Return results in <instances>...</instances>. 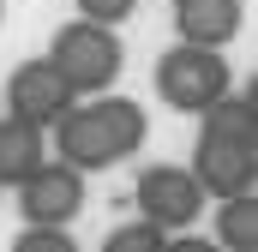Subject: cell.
Listing matches in <instances>:
<instances>
[{
  "label": "cell",
  "instance_id": "5",
  "mask_svg": "<svg viewBox=\"0 0 258 252\" xmlns=\"http://www.w3.org/2000/svg\"><path fill=\"white\" fill-rule=\"evenodd\" d=\"M198 186L210 198H228V192H252L258 186V138H228V132H204L198 126V144H192V162Z\"/></svg>",
  "mask_w": 258,
  "mask_h": 252
},
{
  "label": "cell",
  "instance_id": "7",
  "mask_svg": "<svg viewBox=\"0 0 258 252\" xmlns=\"http://www.w3.org/2000/svg\"><path fill=\"white\" fill-rule=\"evenodd\" d=\"M18 210H24V222H54V228H66L78 210H84V174L72 168V162H36L24 180H18Z\"/></svg>",
  "mask_w": 258,
  "mask_h": 252
},
{
  "label": "cell",
  "instance_id": "3",
  "mask_svg": "<svg viewBox=\"0 0 258 252\" xmlns=\"http://www.w3.org/2000/svg\"><path fill=\"white\" fill-rule=\"evenodd\" d=\"M48 60L60 66V78L78 90V96H96V90H108V84L120 78L126 48H120L114 24L72 18V24H60V30H54V42H48Z\"/></svg>",
  "mask_w": 258,
  "mask_h": 252
},
{
  "label": "cell",
  "instance_id": "8",
  "mask_svg": "<svg viewBox=\"0 0 258 252\" xmlns=\"http://www.w3.org/2000/svg\"><path fill=\"white\" fill-rule=\"evenodd\" d=\"M246 24V6L240 0H174V30L180 42H198V48H228Z\"/></svg>",
  "mask_w": 258,
  "mask_h": 252
},
{
  "label": "cell",
  "instance_id": "2",
  "mask_svg": "<svg viewBox=\"0 0 258 252\" xmlns=\"http://www.w3.org/2000/svg\"><path fill=\"white\" fill-rule=\"evenodd\" d=\"M234 90V72L222 48H198V42H174L156 60V96L174 114H204L210 102H222Z\"/></svg>",
  "mask_w": 258,
  "mask_h": 252
},
{
  "label": "cell",
  "instance_id": "9",
  "mask_svg": "<svg viewBox=\"0 0 258 252\" xmlns=\"http://www.w3.org/2000/svg\"><path fill=\"white\" fill-rule=\"evenodd\" d=\"M42 156H48V132H42V126L18 120V114L0 120V186H18Z\"/></svg>",
  "mask_w": 258,
  "mask_h": 252
},
{
  "label": "cell",
  "instance_id": "6",
  "mask_svg": "<svg viewBox=\"0 0 258 252\" xmlns=\"http://www.w3.org/2000/svg\"><path fill=\"white\" fill-rule=\"evenodd\" d=\"M72 102H78V90L60 78V66L48 60V54H42V60H18V66H12V78H6V114L42 126V132L60 120Z\"/></svg>",
  "mask_w": 258,
  "mask_h": 252
},
{
  "label": "cell",
  "instance_id": "12",
  "mask_svg": "<svg viewBox=\"0 0 258 252\" xmlns=\"http://www.w3.org/2000/svg\"><path fill=\"white\" fill-rule=\"evenodd\" d=\"M12 252H72V234L54 222H24V234L12 240Z\"/></svg>",
  "mask_w": 258,
  "mask_h": 252
},
{
  "label": "cell",
  "instance_id": "11",
  "mask_svg": "<svg viewBox=\"0 0 258 252\" xmlns=\"http://www.w3.org/2000/svg\"><path fill=\"white\" fill-rule=\"evenodd\" d=\"M168 246V234L156 228V222H126V228H108V240H102V252H162Z\"/></svg>",
  "mask_w": 258,
  "mask_h": 252
},
{
  "label": "cell",
  "instance_id": "13",
  "mask_svg": "<svg viewBox=\"0 0 258 252\" xmlns=\"http://www.w3.org/2000/svg\"><path fill=\"white\" fill-rule=\"evenodd\" d=\"M138 12V0H78V18H96V24H126Z\"/></svg>",
  "mask_w": 258,
  "mask_h": 252
},
{
  "label": "cell",
  "instance_id": "10",
  "mask_svg": "<svg viewBox=\"0 0 258 252\" xmlns=\"http://www.w3.org/2000/svg\"><path fill=\"white\" fill-rule=\"evenodd\" d=\"M216 246H228V252H252L258 246V192L216 198Z\"/></svg>",
  "mask_w": 258,
  "mask_h": 252
},
{
  "label": "cell",
  "instance_id": "1",
  "mask_svg": "<svg viewBox=\"0 0 258 252\" xmlns=\"http://www.w3.org/2000/svg\"><path fill=\"white\" fill-rule=\"evenodd\" d=\"M54 132V150L60 162H72L78 174H96V168H114L126 162L132 150L150 138V120L132 96H114V90H96L84 102H72L60 120L48 126Z\"/></svg>",
  "mask_w": 258,
  "mask_h": 252
},
{
  "label": "cell",
  "instance_id": "14",
  "mask_svg": "<svg viewBox=\"0 0 258 252\" xmlns=\"http://www.w3.org/2000/svg\"><path fill=\"white\" fill-rule=\"evenodd\" d=\"M0 18H6V0H0Z\"/></svg>",
  "mask_w": 258,
  "mask_h": 252
},
{
  "label": "cell",
  "instance_id": "4",
  "mask_svg": "<svg viewBox=\"0 0 258 252\" xmlns=\"http://www.w3.org/2000/svg\"><path fill=\"white\" fill-rule=\"evenodd\" d=\"M132 204H138L144 222H156L162 234H174V228H192L198 216H204L210 192L198 186V174L186 162H150V168L132 180Z\"/></svg>",
  "mask_w": 258,
  "mask_h": 252
}]
</instances>
